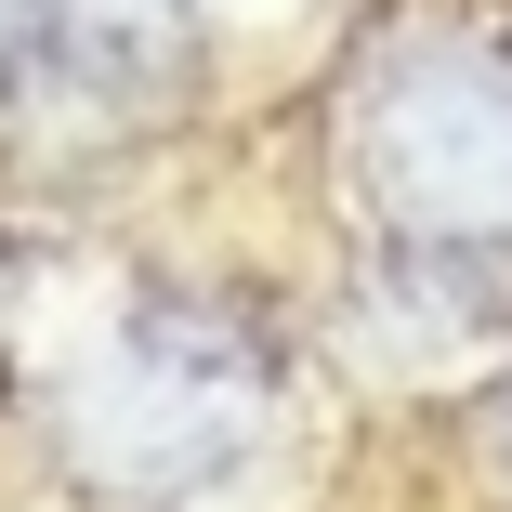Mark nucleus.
Here are the masks:
<instances>
[{"mask_svg":"<svg viewBox=\"0 0 512 512\" xmlns=\"http://www.w3.org/2000/svg\"><path fill=\"white\" fill-rule=\"evenodd\" d=\"M355 171L421 250H512V40H381L355 92Z\"/></svg>","mask_w":512,"mask_h":512,"instance_id":"1","label":"nucleus"},{"mask_svg":"<svg viewBox=\"0 0 512 512\" xmlns=\"http://www.w3.org/2000/svg\"><path fill=\"white\" fill-rule=\"evenodd\" d=\"M66 447L132 499H184V486H211L263 447V368H250L237 329L145 316V329L106 342V368H79Z\"/></svg>","mask_w":512,"mask_h":512,"instance_id":"2","label":"nucleus"},{"mask_svg":"<svg viewBox=\"0 0 512 512\" xmlns=\"http://www.w3.org/2000/svg\"><path fill=\"white\" fill-rule=\"evenodd\" d=\"M53 27L92 79H171L197 40V0H53Z\"/></svg>","mask_w":512,"mask_h":512,"instance_id":"3","label":"nucleus"},{"mask_svg":"<svg viewBox=\"0 0 512 512\" xmlns=\"http://www.w3.org/2000/svg\"><path fill=\"white\" fill-rule=\"evenodd\" d=\"M40 14H53V0H0V66H27V40H40Z\"/></svg>","mask_w":512,"mask_h":512,"instance_id":"4","label":"nucleus"}]
</instances>
